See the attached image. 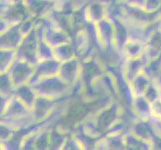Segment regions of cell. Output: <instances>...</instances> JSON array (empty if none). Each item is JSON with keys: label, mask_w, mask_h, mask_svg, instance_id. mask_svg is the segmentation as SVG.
<instances>
[{"label": "cell", "mask_w": 161, "mask_h": 150, "mask_svg": "<svg viewBox=\"0 0 161 150\" xmlns=\"http://www.w3.org/2000/svg\"><path fill=\"white\" fill-rule=\"evenodd\" d=\"M32 87L34 88L38 96L53 100L63 99L73 94V88L66 84L58 75L38 80L32 84Z\"/></svg>", "instance_id": "obj_1"}, {"label": "cell", "mask_w": 161, "mask_h": 150, "mask_svg": "<svg viewBox=\"0 0 161 150\" xmlns=\"http://www.w3.org/2000/svg\"><path fill=\"white\" fill-rule=\"evenodd\" d=\"M121 106L117 102H112L105 108L99 110L95 114L91 115L92 119L95 122L97 128L102 135H106L108 130L112 127L115 122L120 117Z\"/></svg>", "instance_id": "obj_2"}, {"label": "cell", "mask_w": 161, "mask_h": 150, "mask_svg": "<svg viewBox=\"0 0 161 150\" xmlns=\"http://www.w3.org/2000/svg\"><path fill=\"white\" fill-rule=\"evenodd\" d=\"M31 17L25 1H1V19L10 25L20 24Z\"/></svg>", "instance_id": "obj_3"}, {"label": "cell", "mask_w": 161, "mask_h": 150, "mask_svg": "<svg viewBox=\"0 0 161 150\" xmlns=\"http://www.w3.org/2000/svg\"><path fill=\"white\" fill-rule=\"evenodd\" d=\"M40 40L38 39L35 28L28 35L24 36L19 47L16 49V59L25 61L33 66H36L39 62L37 56L38 44Z\"/></svg>", "instance_id": "obj_4"}, {"label": "cell", "mask_w": 161, "mask_h": 150, "mask_svg": "<svg viewBox=\"0 0 161 150\" xmlns=\"http://www.w3.org/2000/svg\"><path fill=\"white\" fill-rule=\"evenodd\" d=\"M34 70L35 66L27 63L25 61L16 59L6 73H8L15 88H17L22 85L29 84L32 76L34 74Z\"/></svg>", "instance_id": "obj_5"}, {"label": "cell", "mask_w": 161, "mask_h": 150, "mask_svg": "<svg viewBox=\"0 0 161 150\" xmlns=\"http://www.w3.org/2000/svg\"><path fill=\"white\" fill-rule=\"evenodd\" d=\"M59 100H53L42 96L37 97L34 106L31 109L32 116L36 124L44 123L48 120V118L53 113L55 107L57 106Z\"/></svg>", "instance_id": "obj_6"}, {"label": "cell", "mask_w": 161, "mask_h": 150, "mask_svg": "<svg viewBox=\"0 0 161 150\" xmlns=\"http://www.w3.org/2000/svg\"><path fill=\"white\" fill-rule=\"evenodd\" d=\"M81 74V61L78 58L61 63L58 76L66 84L74 88L76 83L78 82Z\"/></svg>", "instance_id": "obj_7"}, {"label": "cell", "mask_w": 161, "mask_h": 150, "mask_svg": "<svg viewBox=\"0 0 161 150\" xmlns=\"http://www.w3.org/2000/svg\"><path fill=\"white\" fill-rule=\"evenodd\" d=\"M60 65H61V63L56 59L39 61V62L37 63V65L35 66L34 74H33L29 84L32 85L40 79L58 75Z\"/></svg>", "instance_id": "obj_8"}, {"label": "cell", "mask_w": 161, "mask_h": 150, "mask_svg": "<svg viewBox=\"0 0 161 150\" xmlns=\"http://www.w3.org/2000/svg\"><path fill=\"white\" fill-rule=\"evenodd\" d=\"M96 26L98 47H114V24L113 21L108 18L98 22Z\"/></svg>", "instance_id": "obj_9"}, {"label": "cell", "mask_w": 161, "mask_h": 150, "mask_svg": "<svg viewBox=\"0 0 161 150\" xmlns=\"http://www.w3.org/2000/svg\"><path fill=\"white\" fill-rule=\"evenodd\" d=\"M23 38L24 35L20 31L19 24L11 25L6 31L1 33V49L16 51Z\"/></svg>", "instance_id": "obj_10"}, {"label": "cell", "mask_w": 161, "mask_h": 150, "mask_svg": "<svg viewBox=\"0 0 161 150\" xmlns=\"http://www.w3.org/2000/svg\"><path fill=\"white\" fill-rule=\"evenodd\" d=\"M149 59L146 54H144L140 58L126 60L123 65V68H122L124 79L127 82H131L137 75L142 73Z\"/></svg>", "instance_id": "obj_11"}, {"label": "cell", "mask_w": 161, "mask_h": 150, "mask_svg": "<svg viewBox=\"0 0 161 150\" xmlns=\"http://www.w3.org/2000/svg\"><path fill=\"white\" fill-rule=\"evenodd\" d=\"M85 14L89 23L97 24L107 18L106 2L104 1H91L87 2L85 7Z\"/></svg>", "instance_id": "obj_12"}, {"label": "cell", "mask_w": 161, "mask_h": 150, "mask_svg": "<svg viewBox=\"0 0 161 150\" xmlns=\"http://www.w3.org/2000/svg\"><path fill=\"white\" fill-rule=\"evenodd\" d=\"M130 133L147 142H151L155 135H156V132H155L151 119L150 120L137 119L133 123Z\"/></svg>", "instance_id": "obj_13"}, {"label": "cell", "mask_w": 161, "mask_h": 150, "mask_svg": "<svg viewBox=\"0 0 161 150\" xmlns=\"http://www.w3.org/2000/svg\"><path fill=\"white\" fill-rule=\"evenodd\" d=\"M43 40L47 44H49L52 48H55L60 45H63V44L71 42L72 37L66 31L56 28V27L50 26L46 29Z\"/></svg>", "instance_id": "obj_14"}, {"label": "cell", "mask_w": 161, "mask_h": 150, "mask_svg": "<svg viewBox=\"0 0 161 150\" xmlns=\"http://www.w3.org/2000/svg\"><path fill=\"white\" fill-rule=\"evenodd\" d=\"M39 124H36L33 127L27 129L15 130L13 134L11 135L7 140L1 142V150H20L22 147V144L25 139V137L31 133Z\"/></svg>", "instance_id": "obj_15"}, {"label": "cell", "mask_w": 161, "mask_h": 150, "mask_svg": "<svg viewBox=\"0 0 161 150\" xmlns=\"http://www.w3.org/2000/svg\"><path fill=\"white\" fill-rule=\"evenodd\" d=\"M28 12L32 18L46 16L55 6V1H25Z\"/></svg>", "instance_id": "obj_16"}, {"label": "cell", "mask_w": 161, "mask_h": 150, "mask_svg": "<svg viewBox=\"0 0 161 150\" xmlns=\"http://www.w3.org/2000/svg\"><path fill=\"white\" fill-rule=\"evenodd\" d=\"M114 24V47L121 52L122 48L129 40L128 27L122 19H113Z\"/></svg>", "instance_id": "obj_17"}, {"label": "cell", "mask_w": 161, "mask_h": 150, "mask_svg": "<svg viewBox=\"0 0 161 150\" xmlns=\"http://www.w3.org/2000/svg\"><path fill=\"white\" fill-rule=\"evenodd\" d=\"M14 97H16L19 101H21L26 107L32 109L33 106H34L38 95L35 92L34 88L32 87V85L25 84V85H22L16 88Z\"/></svg>", "instance_id": "obj_18"}, {"label": "cell", "mask_w": 161, "mask_h": 150, "mask_svg": "<svg viewBox=\"0 0 161 150\" xmlns=\"http://www.w3.org/2000/svg\"><path fill=\"white\" fill-rule=\"evenodd\" d=\"M121 54L125 61L140 58L145 54V43L128 40V42L122 48Z\"/></svg>", "instance_id": "obj_19"}, {"label": "cell", "mask_w": 161, "mask_h": 150, "mask_svg": "<svg viewBox=\"0 0 161 150\" xmlns=\"http://www.w3.org/2000/svg\"><path fill=\"white\" fill-rule=\"evenodd\" d=\"M132 110L138 119L150 120L151 115V104L143 96H136L132 103Z\"/></svg>", "instance_id": "obj_20"}, {"label": "cell", "mask_w": 161, "mask_h": 150, "mask_svg": "<svg viewBox=\"0 0 161 150\" xmlns=\"http://www.w3.org/2000/svg\"><path fill=\"white\" fill-rule=\"evenodd\" d=\"M53 51H54V58L57 61H59L60 63H64L67 62V61L77 58L76 48L74 43L72 41L53 48Z\"/></svg>", "instance_id": "obj_21"}, {"label": "cell", "mask_w": 161, "mask_h": 150, "mask_svg": "<svg viewBox=\"0 0 161 150\" xmlns=\"http://www.w3.org/2000/svg\"><path fill=\"white\" fill-rule=\"evenodd\" d=\"M70 133H66L59 129L57 126H52L49 132L48 150H61L65 144Z\"/></svg>", "instance_id": "obj_22"}, {"label": "cell", "mask_w": 161, "mask_h": 150, "mask_svg": "<svg viewBox=\"0 0 161 150\" xmlns=\"http://www.w3.org/2000/svg\"><path fill=\"white\" fill-rule=\"evenodd\" d=\"M99 143L103 150H126L125 136L107 134L102 137Z\"/></svg>", "instance_id": "obj_23"}, {"label": "cell", "mask_w": 161, "mask_h": 150, "mask_svg": "<svg viewBox=\"0 0 161 150\" xmlns=\"http://www.w3.org/2000/svg\"><path fill=\"white\" fill-rule=\"evenodd\" d=\"M153 81L142 72L141 74L137 75L131 82H129V84L133 94L136 97V96H143V94L145 93L148 86Z\"/></svg>", "instance_id": "obj_24"}, {"label": "cell", "mask_w": 161, "mask_h": 150, "mask_svg": "<svg viewBox=\"0 0 161 150\" xmlns=\"http://www.w3.org/2000/svg\"><path fill=\"white\" fill-rule=\"evenodd\" d=\"M126 150H151V142L144 141L133 135L132 133L125 135Z\"/></svg>", "instance_id": "obj_25"}, {"label": "cell", "mask_w": 161, "mask_h": 150, "mask_svg": "<svg viewBox=\"0 0 161 150\" xmlns=\"http://www.w3.org/2000/svg\"><path fill=\"white\" fill-rule=\"evenodd\" d=\"M143 73L152 81H156L161 75V59L157 58L149 60L143 70Z\"/></svg>", "instance_id": "obj_26"}, {"label": "cell", "mask_w": 161, "mask_h": 150, "mask_svg": "<svg viewBox=\"0 0 161 150\" xmlns=\"http://www.w3.org/2000/svg\"><path fill=\"white\" fill-rule=\"evenodd\" d=\"M1 62H0V71L1 73H6L11 65L16 60V51L14 50H2L1 49Z\"/></svg>", "instance_id": "obj_27"}, {"label": "cell", "mask_w": 161, "mask_h": 150, "mask_svg": "<svg viewBox=\"0 0 161 150\" xmlns=\"http://www.w3.org/2000/svg\"><path fill=\"white\" fill-rule=\"evenodd\" d=\"M15 86L11 81L8 73H1V96L6 98L14 97Z\"/></svg>", "instance_id": "obj_28"}, {"label": "cell", "mask_w": 161, "mask_h": 150, "mask_svg": "<svg viewBox=\"0 0 161 150\" xmlns=\"http://www.w3.org/2000/svg\"><path fill=\"white\" fill-rule=\"evenodd\" d=\"M37 56L39 61H46V60H51L54 58V51L53 48L47 44L44 40H41L38 44V49H37Z\"/></svg>", "instance_id": "obj_29"}, {"label": "cell", "mask_w": 161, "mask_h": 150, "mask_svg": "<svg viewBox=\"0 0 161 150\" xmlns=\"http://www.w3.org/2000/svg\"><path fill=\"white\" fill-rule=\"evenodd\" d=\"M143 97L145 98L149 103H153L158 98L161 97V87L156 84L154 81L148 86L145 93L143 94Z\"/></svg>", "instance_id": "obj_30"}, {"label": "cell", "mask_w": 161, "mask_h": 150, "mask_svg": "<svg viewBox=\"0 0 161 150\" xmlns=\"http://www.w3.org/2000/svg\"><path fill=\"white\" fill-rule=\"evenodd\" d=\"M39 126H40V124L36 127V129H34L25 137L20 150H37L36 146H35V134H36L37 129L39 128Z\"/></svg>", "instance_id": "obj_31"}, {"label": "cell", "mask_w": 161, "mask_h": 150, "mask_svg": "<svg viewBox=\"0 0 161 150\" xmlns=\"http://www.w3.org/2000/svg\"><path fill=\"white\" fill-rule=\"evenodd\" d=\"M35 22H36V19L32 17H29L25 19L24 21H22L19 24V28H20V31L22 32V34L24 36L28 35L29 33L35 28Z\"/></svg>", "instance_id": "obj_32"}, {"label": "cell", "mask_w": 161, "mask_h": 150, "mask_svg": "<svg viewBox=\"0 0 161 150\" xmlns=\"http://www.w3.org/2000/svg\"><path fill=\"white\" fill-rule=\"evenodd\" d=\"M61 150H83L80 143L77 141V139L74 137V135L70 133L67 140H66L65 144L63 145Z\"/></svg>", "instance_id": "obj_33"}, {"label": "cell", "mask_w": 161, "mask_h": 150, "mask_svg": "<svg viewBox=\"0 0 161 150\" xmlns=\"http://www.w3.org/2000/svg\"><path fill=\"white\" fill-rule=\"evenodd\" d=\"M151 119L161 120V97L151 103Z\"/></svg>", "instance_id": "obj_34"}, {"label": "cell", "mask_w": 161, "mask_h": 150, "mask_svg": "<svg viewBox=\"0 0 161 150\" xmlns=\"http://www.w3.org/2000/svg\"><path fill=\"white\" fill-rule=\"evenodd\" d=\"M14 131L15 130H13L11 127L5 124H1V142L7 140L8 138L13 134Z\"/></svg>", "instance_id": "obj_35"}, {"label": "cell", "mask_w": 161, "mask_h": 150, "mask_svg": "<svg viewBox=\"0 0 161 150\" xmlns=\"http://www.w3.org/2000/svg\"><path fill=\"white\" fill-rule=\"evenodd\" d=\"M151 122L154 126L155 132H156V135L161 137V120H154L151 119Z\"/></svg>", "instance_id": "obj_36"}, {"label": "cell", "mask_w": 161, "mask_h": 150, "mask_svg": "<svg viewBox=\"0 0 161 150\" xmlns=\"http://www.w3.org/2000/svg\"><path fill=\"white\" fill-rule=\"evenodd\" d=\"M157 29L161 32V17L158 19V21H157Z\"/></svg>", "instance_id": "obj_37"}]
</instances>
